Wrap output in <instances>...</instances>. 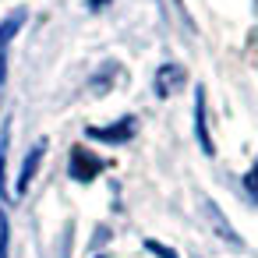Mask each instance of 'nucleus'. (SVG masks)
Listing matches in <instances>:
<instances>
[{"label": "nucleus", "mask_w": 258, "mask_h": 258, "mask_svg": "<svg viewBox=\"0 0 258 258\" xmlns=\"http://www.w3.org/2000/svg\"><path fill=\"white\" fill-rule=\"evenodd\" d=\"M184 78H187V71L180 68V64H163L159 71H156V96L159 99H166V96H173L180 85H184Z\"/></svg>", "instance_id": "obj_5"}, {"label": "nucleus", "mask_w": 258, "mask_h": 258, "mask_svg": "<svg viewBox=\"0 0 258 258\" xmlns=\"http://www.w3.org/2000/svg\"><path fill=\"white\" fill-rule=\"evenodd\" d=\"M22 25H25V11H22V8L11 11V15L4 18V25H0V82L8 78V50H11L15 36L22 32Z\"/></svg>", "instance_id": "obj_3"}, {"label": "nucleus", "mask_w": 258, "mask_h": 258, "mask_svg": "<svg viewBox=\"0 0 258 258\" xmlns=\"http://www.w3.org/2000/svg\"><path fill=\"white\" fill-rule=\"evenodd\" d=\"M205 212L212 216V223H216V230H219V237H226L230 244H240V237H237V233H233V230L226 226V219H223V212H219V205H216L212 198H205Z\"/></svg>", "instance_id": "obj_7"}, {"label": "nucleus", "mask_w": 258, "mask_h": 258, "mask_svg": "<svg viewBox=\"0 0 258 258\" xmlns=\"http://www.w3.org/2000/svg\"><path fill=\"white\" fill-rule=\"evenodd\" d=\"M145 251H149V254H156V258H180L173 247H166V244H159V240H152V237L145 240Z\"/></svg>", "instance_id": "obj_9"}, {"label": "nucleus", "mask_w": 258, "mask_h": 258, "mask_svg": "<svg viewBox=\"0 0 258 258\" xmlns=\"http://www.w3.org/2000/svg\"><path fill=\"white\" fill-rule=\"evenodd\" d=\"M96 258H106V254H96Z\"/></svg>", "instance_id": "obj_12"}, {"label": "nucleus", "mask_w": 258, "mask_h": 258, "mask_svg": "<svg viewBox=\"0 0 258 258\" xmlns=\"http://www.w3.org/2000/svg\"><path fill=\"white\" fill-rule=\"evenodd\" d=\"M135 131H138L135 117H120L117 124L85 127V138H92V142H103V145H124V142H131V138H135Z\"/></svg>", "instance_id": "obj_1"}, {"label": "nucleus", "mask_w": 258, "mask_h": 258, "mask_svg": "<svg viewBox=\"0 0 258 258\" xmlns=\"http://www.w3.org/2000/svg\"><path fill=\"white\" fill-rule=\"evenodd\" d=\"M244 187H247V195H251V198H258V159H254V166L244 173Z\"/></svg>", "instance_id": "obj_10"}, {"label": "nucleus", "mask_w": 258, "mask_h": 258, "mask_svg": "<svg viewBox=\"0 0 258 258\" xmlns=\"http://www.w3.org/2000/svg\"><path fill=\"white\" fill-rule=\"evenodd\" d=\"M8 244H11V223H8V212L0 209V258H8Z\"/></svg>", "instance_id": "obj_8"}, {"label": "nucleus", "mask_w": 258, "mask_h": 258, "mask_svg": "<svg viewBox=\"0 0 258 258\" xmlns=\"http://www.w3.org/2000/svg\"><path fill=\"white\" fill-rule=\"evenodd\" d=\"M195 138H198V145H202V152H205V156H212V152H216L212 135H209V117H205V89H202V85L195 89Z\"/></svg>", "instance_id": "obj_4"}, {"label": "nucleus", "mask_w": 258, "mask_h": 258, "mask_svg": "<svg viewBox=\"0 0 258 258\" xmlns=\"http://www.w3.org/2000/svg\"><path fill=\"white\" fill-rule=\"evenodd\" d=\"M43 156H46V138H39V142L25 152V163H22V173H18V195H25V191H29V184H32V177H36V170H39Z\"/></svg>", "instance_id": "obj_6"}, {"label": "nucleus", "mask_w": 258, "mask_h": 258, "mask_svg": "<svg viewBox=\"0 0 258 258\" xmlns=\"http://www.w3.org/2000/svg\"><path fill=\"white\" fill-rule=\"evenodd\" d=\"M106 4H110V0H89V8H92V11H99V8H106Z\"/></svg>", "instance_id": "obj_11"}, {"label": "nucleus", "mask_w": 258, "mask_h": 258, "mask_svg": "<svg viewBox=\"0 0 258 258\" xmlns=\"http://www.w3.org/2000/svg\"><path fill=\"white\" fill-rule=\"evenodd\" d=\"M106 163L99 159V156H92L89 149H82V145H75L71 149V159H68V173H71V180H78V184H89V180H96L99 177V170H103Z\"/></svg>", "instance_id": "obj_2"}]
</instances>
